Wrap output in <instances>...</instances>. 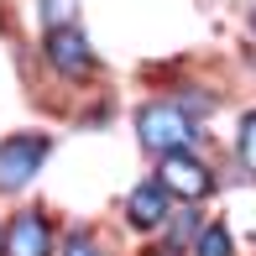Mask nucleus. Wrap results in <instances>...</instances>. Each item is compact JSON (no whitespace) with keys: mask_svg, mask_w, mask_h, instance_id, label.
Here are the masks:
<instances>
[{"mask_svg":"<svg viewBox=\"0 0 256 256\" xmlns=\"http://www.w3.org/2000/svg\"><path fill=\"white\" fill-rule=\"evenodd\" d=\"M136 131H142V146L146 152H183V146L199 136V126L188 120V115L178 110V104H146L142 115H136Z\"/></svg>","mask_w":256,"mask_h":256,"instance_id":"obj_1","label":"nucleus"},{"mask_svg":"<svg viewBox=\"0 0 256 256\" xmlns=\"http://www.w3.org/2000/svg\"><path fill=\"white\" fill-rule=\"evenodd\" d=\"M42 157H48V136H10L0 146V188H21L37 178Z\"/></svg>","mask_w":256,"mask_h":256,"instance_id":"obj_2","label":"nucleus"},{"mask_svg":"<svg viewBox=\"0 0 256 256\" xmlns=\"http://www.w3.org/2000/svg\"><path fill=\"white\" fill-rule=\"evenodd\" d=\"M162 188L178 194V199H204L209 188H214V178H209V168L199 157H183V152H168V162H162Z\"/></svg>","mask_w":256,"mask_h":256,"instance_id":"obj_3","label":"nucleus"},{"mask_svg":"<svg viewBox=\"0 0 256 256\" xmlns=\"http://www.w3.org/2000/svg\"><path fill=\"white\" fill-rule=\"evenodd\" d=\"M0 256H52V236H48V220L37 209L16 214L6 225V240H0Z\"/></svg>","mask_w":256,"mask_h":256,"instance_id":"obj_4","label":"nucleus"},{"mask_svg":"<svg viewBox=\"0 0 256 256\" xmlns=\"http://www.w3.org/2000/svg\"><path fill=\"white\" fill-rule=\"evenodd\" d=\"M48 63L58 68V74H68V78H89L94 74V52H89V42L78 37L74 26L48 32Z\"/></svg>","mask_w":256,"mask_h":256,"instance_id":"obj_5","label":"nucleus"},{"mask_svg":"<svg viewBox=\"0 0 256 256\" xmlns=\"http://www.w3.org/2000/svg\"><path fill=\"white\" fill-rule=\"evenodd\" d=\"M126 214H131L136 230H157L162 220H168V188H162V183H142V188H131Z\"/></svg>","mask_w":256,"mask_h":256,"instance_id":"obj_6","label":"nucleus"},{"mask_svg":"<svg viewBox=\"0 0 256 256\" xmlns=\"http://www.w3.org/2000/svg\"><path fill=\"white\" fill-rule=\"evenodd\" d=\"M194 256H236V246H230V230L225 225H209L199 236V246H194Z\"/></svg>","mask_w":256,"mask_h":256,"instance_id":"obj_7","label":"nucleus"},{"mask_svg":"<svg viewBox=\"0 0 256 256\" xmlns=\"http://www.w3.org/2000/svg\"><path fill=\"white\" fill-rule=\"evenodd\" d=\"M68 16H74V0H42V26L48 32L68 26Z\"/></svg>","mask_w":256,"mask_h":256,"instance_id":"obj_8","label":"nucleus"},{"mask_svg":"<svg viewBox=\"0 0 256 256\" xmlns=\"http://www.w3.org/2000/svg\"><path fill=\"white\" fill-rule=\"evenodd\" d=\"M63 256H104V251L94 246V236H84V230H74V236L63 240Z\"/></svg>","mask_w":256,"mask_h":256,"instance_id":"obj_9","label":"nucleus"},{"mask_svg":"<svg viewBox=\"0 0 256 256\" xmlns=\"http://www.w3.org/2000/svg\"><path fill=\"white\" fill-rule=\"evenodd\" d=\"M240 157H246V168L256 172V115H246V126H240Z\"/></svg>","mask_w":256,"mask_h":256,"instance_id":"obj_10","label":"nucleus"},{"mask_svg":"<svg viewBox=\"0 0 256 256\" xmlns=\"http://www.w3.org/2000/svg\"><path fill=\"white\" fill-rule=\"evenodd\" d=\"M142 256H183L178 246H152V251H142Z\"/></svg>","mask_w":256,"mask_h":256,"instance_id":"obj_11","label":"nucleus"}]
</instances>
